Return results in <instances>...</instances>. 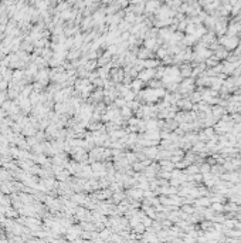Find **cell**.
<instances>
[{
	"label": "cell",
	"instance_id": "cell-5",
	"mask_svg": "<svg viewBox=\"0 0 241 243\" xmlns=\"http://www.w3.org/2000/svg\"><path fill=\"white\" fill-rule=\"evenodd\" d=\"M149 54H150V53H149L148 50H141V53H139V57H141V59H148Z\"/></svg>",
	"mask_w": 241,
	"mask_h": 243
},
{
	"label": "cell",
	"instance_id": "cell-6",
	"mask_svg": "<svg viewBox=\"0 0 241 243\" xmlns=\"http://www.w3.org/2000/svg\"><path fill=\"white\" fill-rule=\"evenodd\" d=\"M141 85H142V80H136L134 84H132V87L136 88V90H139V88H141Z\"/></svg>",
	"mask_w": 241,
	"mask_h": 243
},
{
	"label": "cell",
	"instance_id": "cell-8",
	"mask_svg": "<svg viewBox=\"0 0 241 243\" xmlns=\"http://www.w3.org/2000/svg\"><path fill=\"white\" fill-rule=\"evenodd\" d=\"M213 208H214V209H217V210H220V209H221V205H220V203H214V205H213Z\"/></svg>",
	"mask_w": 241,
	"mask_h": 243
},
{
	"label": "cell",
	"instance_id": "cell-2",
	"mask_svg": "<svg viewBox=\"0 0 241 243\" xmlns=\"http://www.w3.org/2000/svg\"><path fill=\"white\" fill-rule=\"evenodd\" d=\"M152 77H155V70H150V68H143V71L141 73V78L142 81H148Z\"/></svg>",
	"mask_w": 241,
	"mask_h": 243
},
{
	"label": "cell",
	"instance_id": "cell-7",
	"mask_svg": "<svg viewBox=\"0 0 241 243\" xmlns=\"http://www.w3.org/2000/svg\"><path fill=\"white\" fill-rule=\"evenodd\" d=\"M157 6H159V3H149L148 4V11H152L153 9H156Z\"/></svg>",
	"mask_w": 241,
	"mask_h": 243
},
{
	"label": "cell",
	"instance_id": "cell-1",
	"mask_svg": "<svg viewBox=\"0 0 241 243\" xmlns=\"http://www.w3.org/2000/svg\"><path fill=\"white\" fill-rule=\"evenodd\" d=\"M192 66H187V64H183L182 67H180V77H183V78H187V77H190L192 75Z\"/></svg>",
	"mask_w": 241,
	"mask_h": 243
},
{
	"label": "cell",
	"instance_id": "cell-3",
	"mask_svg": "<svg viewBox=\"0 0 241 243\" xmlns=\"http://www.w3.org/2000/svg\"><path fill=\"white\" fill-rule=\"evenodd\" d=\"M145 138H148V140H157V138H159V131L150 129V131L145 135Z\"/></svg>",
	"mask_w": 241,
	"mask_h": 243
},
{
	"label": "cell",
	"instance_id": "cell-4",
	"mask_svg": "<svg viewBox=\"0 0 241 243\" xmlns=\"http://www.w3.org/2000/svg\"><path fill=\"white\" fill-rule=\"evenodd\" d=\"M210 171H212V166L208 165V164H204V165L200 166V173H203V175H206V173H210Z\"/></svg>",
	"mask_w": 241,
	"mask_h": 243
}]
</instances>
